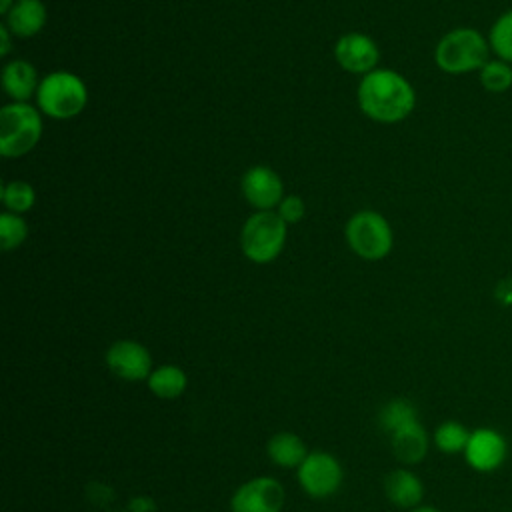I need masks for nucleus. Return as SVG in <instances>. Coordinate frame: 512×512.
<instances>
[{
    "mask_svg": "<svg viewBox=\"0 0 512 512\" xmlns=\"http://www.w3.org/2000/svg\"><path fill=\"white\" fill-rule=\"evenodd\" d=\"M44 22H46V8L40 0H18L8 10L6 26L16 36L28 38V36L38 34L42 30Z\"/></svg>",
    "mask_w": 512,
    "mask_h": 512,
    "instance_id": "obj_13",
    "label": "nucleus"
},
{
    "mask_svg": "<svg viewBox=\"0 0 512 512\" xmlns=\"http://www.w3.org/2000/svg\"><path fill=\"white\" fill-rule=\"evenodd\" d=\"M348 246L366 260H380L392 248V230L384 216L372 210L354 214L346 224Z\"/></svg>",
    "mask_w": 512,
    "mask_h": 512,
    "instance_id": "obj_6",
    "label": "nucleus"
},
{
    "mask_svg": "<svg viewBox=\"0 0 512 512\" xmlns=\"http://www.w3.org/2000/svg\"><path fill=\"white\" fill-rule=\"evenodd\" d=\"M300 486L314 498H326L338 490L342 468L338 460L326 452H312L298 466Z\"/></svg>",
    "mask_w": 512,
    "mask_h": 512,
    "instance_id": "obj_7",
    "label": "nucleus"
},
{
    "mask_svg": "<svg viewBox=\"0 0 512 512\" xmlns=\"http://www.w3.org/2000/svg\"><path fill=\"white\" fill-rule=\"evenodd\" d=\"M108 368L124 380H142L150 376V354L148 350L132 340H120L106 352Z\"/></svg>",
    "mask_w": 512,
    "mask_h": 512,
    "instance_id": "obj_9",
    "label": "nucleus"
},
{
    "mask_svg": "<svg viewBox=\"0 0 512 512\" xmlns=\"http://www.w3.org/2000/svg\"><path fill=\"white\" fill-rule=\"evenodd\" d=\"M384 490L390 502H394L396 506L402 508H412L422 500L424 488L422 482L418 480V476H414L408 470H392L386 478H384Z\"/></svg>",
    "mask_w": 512,
    "mask_h": 512,
    "instance_id": "obj_15",
    "label": "nucleus"
},
{
    "mask_svg": "<svg viewBox=\"0 0 512 512\" xmlns=\"http://www.w3.org/2000/svg\"><path fill=\"white\" fill-rule=\"evenodd\" d=\"M392 450L394 456L404 464H416L426 456L428 436L418 420L392 434Z\"/></svg>",
    "mask_w": 512,
    "mask_h": 512,
    "instance_id": "obj_14",
    "label": "nucleus"
},
{
    "mask_svg": "<svg viewBox=\"0 0 512 512\" xmlns=\"http://www.w3.org/2000/svg\"><path fill=\"white\" fill-rule=\"evenodd\" d=\"M468 440H470V432L466 430V426H462L460 422H454V420L440 424L434 432L436 446L446 454L464 452Z\"/></svg>",
    "mask_w": 512,
    "mask_h": 512,
    "instance_id": "obj_22",
    "label": "nucleus"
},
{
    "mask_svg": "<svg viewBox=\"0 0 512 512\" xmlns=\"http://www.w3.org/2000/svg\"><path fill=\"white\" fill-rule=\"evenodd\" d=\"M464 454L474 470L492 472L500 468L506 458V440L496 430L478 428L470 434Z\"/></svg>",
    "mask_w": 512,
    "mask_h": 512,
    "instance_id": "obj_10",
    "label": "nucleus"
},
{
    "mask_svg": "<svg viewBox=\"0 0 512 512\" xmlns=\"http://www.w3.org/2000/svg\"><path fill=\"white\" fill-rule=\"evenodd\" d=\"M284 240L286 222L280 214H272L268 210L250 216L242 230V250L256 264L274 260L280 254Z\"/></svg>",
    "mask_w": 512,
    "mask_h": 512,
    "instance_id": "obj_5",
    "label": "nucleus"
},
{
    "mask_svg": "<svg viewBox=\"0 0 512 512\" xmlns=\"http://www.w3.org/2000/svg\"><path fill=\"white\" fill-rule=\"evenodd\" d=\"M336 60L348 72H362L368 74L378 62V48L366 34H346L336 44Z\"/></svg>",
    "mask_w": 512,
    "mask_h": 512,
    "instance_id": "obj_11",
    "label": "nucleus"
},
{
    "mask_svg": "<svg viewBox=\"0 0 512 512\" xmlns=\"http://www.w3.org/2000/svg\"><path fill=\"white\" fill-rule=\"evenodd\" d=\"M10 4H12V0H0V12H6V14H8V10L12 8Z\"/></svg>",
    "mask_w": 512,
    "mask_h": 512,
    "instance_id": "obj_28",
    "label": "nucleus"
},
{
    "mask_svg": "<svg viewBox=\"0 0 512 512\" xmlns=\"http://www.w3.org/2000/svg\"><path fill=\"white\" fill-rule=\"evenodd\" d=\"M488 44L500 60L512 64V8L496 18L488 34Z\"/></svg>",
    "mask_w": 512,
    "mask_h": 512,
    "instance_id": "obj_19",
    "label": "nucleus"
},
{
    "mask_svg": "<svg viewBox=\"0 0 512 512\" xmlns=\"http://www.w3.org/2000/svg\"><path fill=\"white\" fill-rule=\"evenodd\" d=\"M488 48V40L478 30L456 28L440 38L434 58L440 70L448 74H466L480 70L488 62Z\"/></svg>",
    "mask_w": 512,
    "mask_h": 512,
    "instance_id": "obj_2",
    "label": "nucleus"
},
{
    "mask_svg": "<svg viewBox=\"0 0 512 512\" xmlns=\"http://www.w3.org/2000/svg\"><path fill=\"white\" fill-rule=\"evenodd\" d=\"M10 52V34H8V26L2 24L0 26V54H8Z\"/></svg>",
    "mask_w": 512,
    "mask_h": 512,
    "instance_id": "obj_27",
    "label": "nucleus"
},
{
    "mask_svg": "<svg viewBox=\"0 0 512 512\" xmlns=\"http://www.w3.org/2000/svg\"><path fill=\"white\" fill-rule=\"evenodd\" d=\"M42 134V120L36 108L26 102L6 104L0 110V152L16 158L34 148Z\"/></svg>",
    "mask_w": 512,
    "mask_h": 512,
    "instance_id": "obj_3",
    "label": "nucleus"
},
{
    "mask_svg": "<svg viewBox=\"0 0 512 512\" xmlns=\"http://www.w3.org/2000/svg\"><path fill=\"white\" fill-rule=\"evenodd\" d=\"M412 512H440V510H436V508H432V506H422V508H416V510H412Z\"/></svg>",
    "mask_w": 512,
    "mask_h": 512,
    "instance_id": "obj_29",
    "label": "nucleus"
},
{
    "mask_svg": "<svg viewBox=\"0 0 512 512\" xmlns=\"http://www.w3.org/2000/svg\"><path fill=\"white\" fill-rule=\"evenodd\" d=\"M358 102L362 112L372 120L392 124L412 112L416 96L408 80L400 74L392 70H372L360 82Z\"/></svg>",
    "mask_w": 512,
    "mask_h": 512,
    "instance_id": "obj_1",
    "label": "nucleus"
},
{
    "mask_svg": "<svg viewBox=\"0 0 512 512\" xmlns=\"http://www.w3.org/2000/svg\"><path fill=\"white\" fill-rule=\"evenodd\" d=\"M148 388L158 398H164V400L178 398L186 388V374L172 364L160 366L148 376Z\"/></svg>",
    "mask_w": 512,
    "mask_h": 512,
    "instance_id": "obj_18",
    "label": "nucleus"
},
{
    "mask_svg": "<svg viewBox=\"0 0 512 512\" xmlns=\"http://www.w3.org/2000/svg\"><path fill=\"white\" fill-rule=\"evenodd\" d=\"M268 456L278 466L294 468V466H300L308 454H306V444L302 442V438H298L292 432H278L268 442Z\"/></svg>",
    "mask_w": 512,
    "mask_h": 512,
    "instance_id": "obj_17",
    "label": "nucleus"
},
{
    "mask_svg": "<svg viewBox=\"0 0 512 512\" xmlns=\"http://www.w3.org/2000/svg\"><path fill=\"white\" fill-rule=\"evenodd\" d=\"M86 98L84 82L70 72H54L38 86L40 110L52 118L66 120L76 116L84 108Z\"/></svg>",
    "mask_w": 512,
    "mask_h": 512,
    "instance_id": "obj_4",
    "label": "nucleus"
},
{
    "mask_svg": "<svg viewBox=\"0 0 512 512\" xmlns=\"http://www.w3.org/2000/svg\"><path fill=\"white\" fill-rule=\"evenodd\" d=\"M494 298L500 306H506V308H512V276L508 278H502L496 282L494 286Z\"/></svg>",
    "mask_w": 512,
    "mask_h": 512,
    "instance_id": "obj_26",
    "label": "nucleus"
},
{
    "mask_svg": "<svg viewBox=\"0 0 512 512\" xmlns=\"http://www.w3.org/2000/svg\"><path fill=\"white\" fill-rule=\"evenodd\" d=\"M34 190L26 182H8L2 188V202L12 212H26L34 204Z\"/></svg>",
    "mask_w": 512,
    "mask_h": 512,
    "instance_id": "obj_23",
    "label": "nucleus"
},
{
    "mask_svg": "<svg viewBox=\"0 0 512 512\" xmlns=\"http://www.w3.org/2000/svg\"><path fill=\"white\" fill-rule=\"evenodd\" d=\"M380 426L394 434L396 430L416 422V408L408 402V400H402V398H396V400H390L382 410H380Z\"/></svg>",
    "mask_w": 512,
    "mask_h": 512,
    "instance_id": "obj_20",
    "label": "nucleus"
},
{
    "mask_svg": "<svg viewBox=\"0 0 512 512\" xmlns=\"http://www.w3.org/2000/svg\"><path fill=\"white\" fill-rule=\"evenodd\" d=\"M26 222L10 212H4L0 216V240H2V248L4 250H12L18 244H22V240L26 238Z\"/></svg>",
    "mask_w": 512,
    "mask_h": 512,
    "instance_id": "obj_24",
    "label": "nucleus"
},
{
    "mask_svg": "<svg viewBox=\"0 0 512 512\" xmlns=\"http://www.w3.org/2000/svg\"><path fill=\"white\" fill-rule=\"evenodd\" d=\"M2 86L10 98L24 102L36 90V70L24 60H14L2 70Z\"/></svg>",
    "mask_w": 512,
    "mask_h": 512,
    "instance_id": "obj_16",
    "label": "nucleus"
},
{
    "mask_svg": "<svg viewBox=\"0 0 512 512\" xmlns=\"http://www.w3.org/2000/svg\"><path fill=\"white\" fill-rule=\"evenodd\" d=\"M284 504L282 486L268 476L248 480L232 496L234 512H280Z\"/></svg>",
    "mask_w": 512,
    "mask_h": 512,
    "instance_id": "obj_8",
    "label": "nucleus"
},
{
    "mask_svg": "<svg viewBox=\"0 0 512 512\" xmlns=\"http://www.w3.org/2000/svg\"><path fill=\"white\" fill-rule=\"evenodd\" d=\"M304 216V204L298 196H286L280 202V218L288 224L298 222Z\"/></svg>",
    "mask_w": 512,
    "mask_h": 512,
    "instance_id": "obj_25",
    "label": "nucleus"
},
{
    "mask_svg": "<svg viewBox=\"0 0 512 512\" xmlns=\"http://www.w3.org/2000/svg\"><path fill=\"white\" fill-rule=\"evenodd\" d=\"M480 84L484 86V90L494 92V94H502V92L510 90L512 88V66L500 58L488 60L480 68Z\"/></svg>",
    "mask_w": 512,
    "mask_h": 512,
    "instance_id": "obj_21",
    "label": "nucleus"
},
{
    "mask_svg": "<svg viewBox=\"0 0 512 512\" xmlns=\"http://www.w3.org/2000/svg\"><path fill=\"white\" fill-rule=\"evenodd\" d=\"M242 190L246 200L264 210H270L282 200V182L268 166H254L242 178Z\"/></svg>",
    "mask_w": 512,
    "mask_h": 512,
    "instance_id": "obj_12",
    "label": "nucleus"
}]
</instances>
